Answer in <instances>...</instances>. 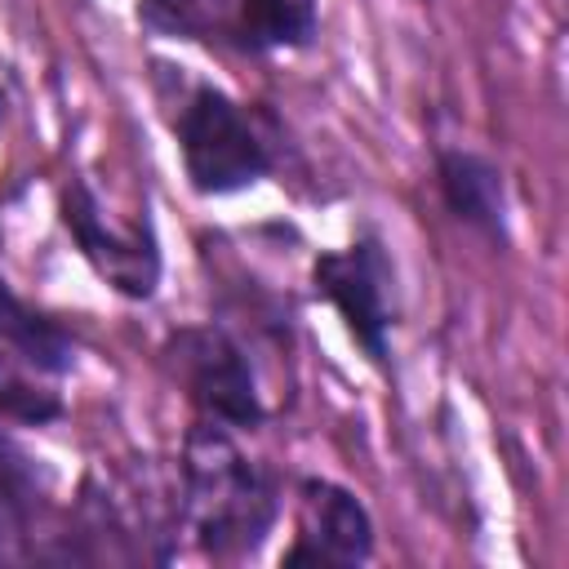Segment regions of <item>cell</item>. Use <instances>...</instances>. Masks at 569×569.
<instances>
[{
    "label": "cell",
    "mask_w": 569,
    "mask_h": 569,
    "mask_svg": "<svg viewBox=\"0 0 569 569\" xmlns=\"http://www.w3.org/2000/svg\"><path fill=\"white\" fill-rule=\"evenodd\" d=\"M187 480L200 507V533L209 551L258 547L262 529L271 525V485L240 458V449L222 431L204 427L191 436Z\"/></svg>",
    "instance_id": "6da1fadb"
},
{
    "label": "cell",
    "mask_w": 569,
    "mask_h": 569,
    "mask_svg": "<svg viewBox=\"0 0 569 569\" xmlns=\"http://www.w3.org/2000/svg\"><path fill=\"white\" fill-rule=\"evenodd\" d=\"M178 142H182V160H187V178L209 191H240L253 178L267 173V147L253 133V124L244 120V111L218 93V89H196L182 120H178Z\"/></svg>",
    "instance_id": "7a4b0ae2"
},
{
    "label": "cell",
    "mask_w": 569,
    "mask_h": 569,
    "mask_svg": "<svg viewBox=\"0 0 569 569\" xmlns=\"http://www.w3.org/2000/svg\"><path fill=\"white\" fill-rule=\"evenodd\" d=\"M169 356L182 373V382L191 387V396L222 422L236 427H253L262 418L258 391H253V373L244 365V356L236 351V342L218 329H182L169 338Z\"/></svg>",
    "instance_id": "3957f363"
},
{
    "label": "cell",
    "mask_w": 569,
    "mask_h": 569,
    "mask_svg": "<svg viewBox=\"0 0 569 569\" xmlns=\"http://www.w3.org/2000/svg\"><path fill=\"white\" fill-rule=\"evenodd\" d=\"M316 293L338 307L351 338L373 356L387 360V262L378 244H351L342 253H320L311 267Z\"/></svg>",
    "instance_id": "277c9868"
},
{
    "label": "cell",
    "mask_w": 569,
    "mask_h": 569,
    "mask_svg": "<svg viewBox=\"0 0 569 569\" xmlns=\"http://www.w3.org/2000/svg\"><path fill=\"white\" fill-rule=\"evenodd\" d=\"M62 218L71 227V236L80 240L84 258L129 298H147L156 289V271H160V258H156V244L147 231H133V236H120L102 222V209L93 200L89 187H71L67 191V204H62Z\"/></svg>",
    "instance_id": "5b68a950"
},
{
    "label": "cell",
    "mask_w": 569,
    "mask_h": 569,
    "mask_svg": "<svg viewBox=\"0 0 569 569\" xmlns=\"http://www.w3.org/2000/svg\"><path fill=\"white\" fill-rule=\"evenodd\" d=\"M302 529H307V542L329 565L365 560L369 547H373L369 511L347 489H338L329 480H307L302 485Z\"/></svg>",
    "instance_id": "8992f818"
},
{
    "label": "cell",
    "mask_w": 569,
    "mask_h": 569,
    "mask_svg": "<svg viewBox=\"0 0 569 569\" xmlns=\"http://www.w3.org/2000/svg\"><path fill=\"white\" fill-rule=\"evenodd\" d=\"M440 196L449 204V213L485 236H502V173L471 151H445L440 156Z\"/></svg>",
    "instance_id": "52a82bcc"
},
{
    "label": "cell",
    "mask_w": 569,
    "mask_h": 569,
    "mask_svg": "<svg viewBox=\"0 0 569 569\" xmlns=\"http://www.w3.org/2000/svg\"><path fill=\"white\" fill-rule=\"evenodd\" d=\"M0 338H9L31 365H40V369H49V373H62V369H71V338L53 325V320H44L40 311H31L4 280H0Z\"/></svg>",
    "instance_id": "ba28073f"
},
{
    "label": "cell",
    "mask_w": 569,
    "mask_h": 569,
    "mask_svg": "<svg viewBox=\"0 0 569 569\" xmlns=\"http://www.w3.org/2000/svg\"><path fill=\"white\" fill-rule=\"evenodd\" d=\"M240 36L253 49L307 44L316 36V0H240Z\"/></svg>",
    "instance_id": "9c48e42d"
},
{
    "label": "cell",
    "mask_w": 569,
    "mask_h": 569,
    "mask_svg": "<svg viewBox=\"0 0 569 569\" xmlns=\"http://www.w3.org/2000/svg\"><path fill=\"white\" fill-rule=\"evenodd\" d=\"M58 409H62L58 396L31 387L27 378H18V373L0 360V413H13V418H22V422H49V418H58Z\"/></svg>",
    "instance_id": "30bf717a"
},
{
    "label": "cell",
    "mask_w": 569,
    "mask_h": 569,
    "mask_svg": "<svg viewBox=\"0 0 569 569\" xmlns=\"http://www.w3.org/2000/svg\"><path fill=\"white\" fill-rule=\"evenodd\" d=\"M27 489H22V471L13 467V462H4V453H0V520H13L18 511H22V498Z\"/></svg>",
    "instance_id": "8fae6325"
},
{
    "label": "cell",
    "mask_w": 569,
    "mask_h": 569,
    "mask_svg": "<svg viewBox=\"0 0 569 569\" xmlns=\"http://www.w3.org/2000/svg\"><path fill=\"white\" fill-rule=\"evenodd\" d=\"M0 107H4V98H0Z\"/></svg>",
    "instance_id": "7c38bea8"
}]
</instances>
